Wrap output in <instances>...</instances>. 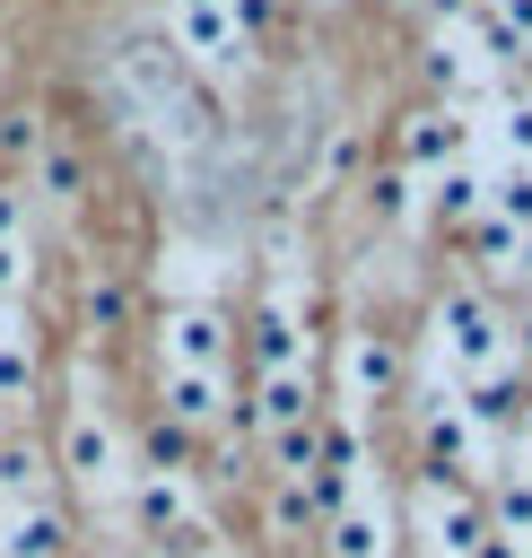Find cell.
<instances>
[{
	"label": "cell",
	"instance_id": "41",
	"mask_svg": "<svg viewBox=\"0 0 532 558\" xmlns=\"http://www.w3.org/2000/svg\"><path fill=\"white\" fill-rule=\"evenodd\" d=\"M9 331H17V323H9V314H0V340H9Z\"/></svg>",
	"mask_w": 532,
	"mask_h": 558
},
{
	"label": "cell",
	"instance_id": "15",
	"mask_svg": "<svg viewBox=\"0 0 532 558\" xmlns=\"http://www.w3.org/2000/svg\"><path fill=\"white\" fill-rule=\"evenodd\" d=\"M427 192H436L445 218H480V209H488V174H480L471 157H454L445 174H427Z\"/></svg>",
	"mask_w": 532,
	"mask_h": 558
},
{
	"label": "cell",
	"instance_id": "25",
	"mask_svg": "<svg viewBox=\"0 0 532 558\" xmlns=\"http://www.w3.org/2000/svg\"><path fill=\"white\" fill-rule=\"evenodd\" d=\"M183 453H192V436L157 418V427H148V471H166V480H174V471H183Z\"/></svg>",
	"mask_w": 532,
	"mask_h": 558
},
{
	"label": "cell",
	"instance_id": "11",
	"mask_svg": "<svg viewBox=\"0 0 532 558\" xmlns=\"http://www.w3.org/2000/svg\"><path fill=\"white\" fill-rule=\"evenodd\" d=\"M323 532H331V541H323L331 558H392V514H384L375 497H349Z\"/></svg>",
	"mask_w": 532,
	"mask_h": 558
},
{
	"label": "cell",
	"instance_id": "4",
	"mask_svg": "<svg viewBox=\"0 0 532 558\" xmlns=\"http://www.w3.org/2000/svg\"><path fill=\"white\" fill-rule=\"evenodd\" d=\"M227 314L218 305H174L166 314V331H157V349H166V375H218L227 366Z\"/></svg>",
	"mask_w": 532,
	"mask_h": 558
},
{
	"label": "cell",
	"instance_id": "12",
	"mask_svg": "<svg viewBox=\"0 0 532 558\" xmlns=\"http://www.w3.org/2000/svg\"><path fill=\"white\" fill-rule=\"evenodd\" d=\"M253 349H262V375H305V331L288 305H262L253 314Z\"/></svg>",
	"mask_w": 532,
	"mask_h": 558
},
{
	"label": "cell",
	"instance_id": "26",
	"mask_svg": "<svg viewBox=\"0 0 532 558\" xmlns=\"http://www.w3.org/2000/svg\"><path fill=\"white\" fill-rule=\"evenodd\" d=\"M497 131H506V157H515V166H532V96H515V105L497 113Z\"/></svg>",
	"mask_w": 532,
	"mask_h": 558
},
{
	"label": "cell",
	"instance_id": "23",
	"mask_svg": "<svg viewBox=\"0 0 532 558\" xmlns=\"http://www.w3.org/2000/svg\"><path fill=\"white\" fill-rule=\"evenodd\" d=\"M366 201H375L384 218H410V209H419V183H410L401 166H384V174H366Z\"/></svg>",
	"mask_w": 532,
	"mask_h": 558
},
{
	"label": "cell",
	"instance_id": "38",
	"mask_svg": "<svg viewBox=\"0 0 532 558\" xmlns=\"http://www.w3.org/2000/svg\"><path fill=\"white\" fill-rule=\"evenodd\" d=\"M174 9H218V0H174Z\"/></svg>",
	"mask_w": 532,
	"mask_h": 558
},
{
	"label": "cell",
	"instance_id": "20",
	"mask_svg": "<svg viewBox=\"0 0 532 558\" xmlns=\"http://www.w3.org/2000/svg\"><path fill=\"white\" fill-rule=\"evenodd\" d=\"M35 480H44L35 436H0V497H9V506H26V497H35Z\"/></svg>",
	"mask_w": 532,
	"mask_h": 558
},
{
	"label": "cell",
	"instance_id": "6",
	"mask_svg": "<svg viewBox=\"0 0 532 558\" xmlns=\"http://www.w3.org/2000/svg\"><path fill=\"white\" fill-rule=\"evenodd\" d=\"M392 392H401V349L384 331H349V349H340V401L349 410H375Z\"/></svg>",
	"mask_w": 532,
	"mask_h": 558
},
{
	"label": "cell",
	"instance_id": "27",
	"mask_svg": "<svg viewBox=\"0 0 532 558\" xmlns=\"http://www.w3.org/2000/svg\"><path fill=\"white\" fill-rule=\"evenodd\" d=\"M35 174H44V192H61V201L78 192V157H70V148H35Z\"/></svg>",
	"mask_w": 532,
	"mask_h": 558
},
{
	"label": "cell",
	"instance_id": "24",
	"mask_svg": "<svg viewBox=\"0 0 532 558\" xmlns=\"http://www.w3.org/2000/svg\"><path fill=\"white\" fill-rule=\"evenodd\" d=\"M35 148H44V122H26V113H0V157H9V166H35Z\"/></svg>",
	"mask_w": 532,
	"mask_h": 558
},
{
	"label": "cell",
	"instance_id": "14",
	"mask_svg": "<svg viewBox=\"0 0 532 558\" xmlns=\"http://www.w3.org/2000/svg\"><path fill=\"white\" fill-rule=\"evenodd\" d=\"M253 418H262V436H270V427H297V418H314V384H305V375H262Z\"/></svg>",
	"mask_w": 532,
	"mask_h": 558
},
{
	"label": "cell",
	"instance_id": "37",
	"mask_svg": "<svg viewBox=\"0 0 532 558\" xmlns=\"http://www.w3.org/2000/svg\"><path fill=\"white\" fill-rule=\"evenodd\" d=\"M192 558H227V549H218V541H201V549H192Z\"/></svg>",
	"mask_w": 532,
	"mask_h": 558
},
{
	"label": "cell",
	"instance_id": "32",
	"mask_svg": "<svg viewBox=\"0 0 532 558\" xmlns=\"http://www.w3.org/2000/svg\"><path fill=\"white\" fill-rule=\"evenodd\" d=\"M497 17H506V35L532 52V0H497Z\"/></svg>",
	"mask_w": 532,
	"mask_h": 558
},
{
	"label": "cell",
	"instance_id": "31",
	"mask_svg": "<svg viewBox=\"0 0 532 558\" xmlns=\"http://www.w3.org/2000/svg\"><path fill=\"white\" fill-rule=\"evenodd\" d=\"M0 244H26V201L0 183Z\"/></svg>",
	"mask_w": 532,
	"mask_h": 558
},
{
	"label": "cell",
	"instance_id": "42",
	"mask_svg": "<svg viewBox=\"0 0 532 558\" xmlns=\"http://www.w3.org/2000/svg\"><path fill=\"white\" fill-rule=\"evenodd\" d=\"M523 558H532V541H523Z\"/></svg>",
	"mask_w": 532,
	"mask_h": 558
},
{
	"label": "cell",
	"instance_id": "30",
	"mask_svg": "<svg viewBox=\"0 0 532 558\" xmlns=\"http://www.w3.org/2000/svg\"><path fill=\"white\" fill-rule=\"evenodd\" d=\"M471 244H480V262H497V270H506V253H515V235H506L497 218H480V235H471Z\"/></svg>",
	"mask_w": 532,
	"mask_h": 558
},
{
	"label": "cell",
	"instance_id": "9",
	"mask_svg": "<svg viewBox=\"0 0 532 558\" xmlns=\"http://www.w3.org/2000/svg\"><path fill=\"white\" fill-rule=\"evenodd\" d=\"M218 410H227V384L218 375H157V418L166 427H218Z\"/></svg>",
	"mask_w": 532,
	"mask_h": 558
},
{
	"label": "cell",
	"instance_id": "34",
	"mask_svg": "<svg viewBox=\"0 0 532 558\" xmlns=\"http://www.w3.org/2000/svg\"><path fill=\"white\" fill-rule=\"evenodd\" d=\"M471 558H523V541H506V532H488V541H480Z\"/></svg>",
	"mask_w": 532,
	"mask_h": 558
},
{
	"label": "cell",
	"instance_id": "10",
	"mask_svg": "<svg viewBox=\"0 0 532 558\" xmlns=\"http://www.w3.org/2000/svg\"><path fill=\"white\" fill-rule=\"evenodd\" d=\"M61 549H70V523H61V506H44V497L9 506V523H0V558H61Z\"/></svg>",
	"mask_w": 532,
	"mask_h": 558
},
{
	"label": "cell",
	"instance_id": "19",
	"mask_svg": "<svg viewBox=\"0 0 532 558\" xmlns=\"http://www.w3.org/2000/svg\"><path fill=\"white\" fill-rule=\"evenodd\" d=\"M480 506H488V532H506V541H532V480H515V471H506V480H497Z\"/></svg>",
	"mask_w": 532,
	"mask_h": 558
},
{
	"label": "cell",
	"instance_id": "3",
	"mask_svg": "<svg viewBox=\"0 0 532 558\" xmlns=\"http://www.w3.org/2000/svg\"><path fill=\"white\" fill-rule=\"evenodd\" d=\"M419 541H427V558H471L488 541V506L462 480H427L419 488Z\"/></svg>",
	"mask_w": 532,
	"mask_h": 558
},
{
	"label": "cell",
	"instance_id": "35",
	"mask_svg": "<svg viewBox=\"0 0 532 558\" xmlns=\"http://www.w3.org/2000/svg\"><path fill=\"white\" fill-rule=\"evenodd\" d=\"M506 270H515V279H532V235H515V253H506Z\"/></svg>",
	"mask_w": 532,
	"mask_h": 558
},
{
	"label": "cell",
	"instance_id": "28",
	"mask_svg": "<svg viewBox=\"0 0 532 558\" xmlns=\"http://www.w3.org/2000/svg\"><path fill=\"white\" fill-rule=\"evenodd\" d=\"M122 314H131V296L105 279V288H87V331H122Z\"/></svg>",
	"mask_w": 532,
	"mask_h": 558
},
{
	"label": "cell",
	"instance_id": "13",
	"mask_svg": "<svg viewBox=\"0 0 532 558\" xmlns=\"http://www.w3.org/2000/svg\"><path fill=\"white\" fill-rule=\"evenodd\" d=\"M131 514H140V532H174V523L192 514V488L166 480V471H140V480H131Z\"/></svg>",
	"mask_w": 532,
	"mask_h": 558
},
{
	"label": "cell",
	"instance_id": "29",
	"mask_svg": "<svg viewBox=\"0 0 532 558\" xmlns=\"http://www.w3.org/2000/svg\"><path fill=\"white\" fill-rule=\"evenodd\" d=\"M480 61H523V44L506 35V17H497V9H480Z\"/></svg>",
	"mask_w": 532,
	"mask_h": 558
},
{
	"label": "cell",
	"instance_id": "8",
	"mask_svg": "<svg viewBox=\"0 0 532 558\" xmlns=\"http://www.w3.org/2000/svg\"><path fill=\"white\" fill-rule=\"evenodd\" d=\"M454 157H462V122H454V105H419V113L401 122V174L427 183V174H445Z\"/></svg>",
	"mask_w": 532,
	"mask_h": 558
},
{
	"label": "cell",
	"instance_id": "18",
	"mask_svg": "<svg viewBox=\"0 0 532 558\" xmlns=\"http://www.w3.org/2000/svg\"><path fill=\"white\" fill-rule=\"evenodd\" d=\"M314 445H323V418L270 427V480H305V471H314Z\"/></svg>",
	"mask_w": 532,
	"mask_h": 558
},
{
	"label": "cell",
	"instance_id": "5",
	"mask_svg": "<svg viewBox=\"0 0 532 558\" xmlns=\"http://www.w3.org/2000/svg\"><path fill=\"white\" fill-rule=\"evenodd\" d=\"M61 471H70L87 497L122 488V445H113V427H105L96 410H70V418H61Z\"/></svg>",
	"mask_w": 532,
	"mask_h": 558
},
{
	"label": "cell",
	"instance_id": "17",
	"mask_svg": "<svg viewBox=\"0 0 532 558\" xmlns=\"http://www.w3.org/2000/svg\"><path fill=\"white\" fill-rule=\"evenodd\" d=\"M419 78H427V87H436V96L454 105V96L471 87V44H454V35H436V44L419 52Z\"/></svg>",
	"mask_w": 532,
	"mask_h": 558
},
{
	"label": "cell",
	"instance_id": "1",
	"mask_svg": "<svg viewBox=\"0 0 532 558\" xmlns=\"http://www.w3.org/2000/svg\"><path fill=\"white\" fill-rule=\"evenodd\" d=\"M427 331H436V366H454V375H471V384L506 375V314H497L480 288H445L436 314H427Z\"/></svg>",
	"mask_w": 532,
	"mask_h": 558
},
{
	"label": "cell",
	"instance_id": "21",
	"mask_svg": "<svg viewBox=\"0 0 532 558\" xmlns=\"http://www.w3.org/2000/svg\"><path fill=\"white\" fill-rule=\"evenodd\" d=\"M262 514H270V532H279V541H297V532H314V523H323V514H314V497H305V480H270V506H262Z\"/></svg>",
	"mask_w": 532,
	"mask_h": 558
},
{
	"label": "cell",
	"instance_id": "40",
	"mask_svg": "<svg viewBox=\"0 0 532 558\" xmlns=\"http://www.w3.org/2000/svg\"><path fill=\"white\" fill-rule=\"evenodd\" d=\"M392 9H427V0H392Z\"/></svg>",
	"mask_w": 532,
	"mask_h": 558
},
{
	"label": "cell",
	"instance_id": "33",
	"mask_svg": "<svg viewBox=\"0 0 532 558\" xmlns=\"http://www.w3.org/2000/svg\"><path fill=\"white\" fill-rule=\"evenodd\" d=\"M26 288V244H0V296Z\"/></svg>",
	"mask_w": 532,
	"mask_h": 558
},
{
	"label": "cell",
	"instance_id": "16",
	"mask_svg": "<svg viewBox=\"0 0 532 558\" xmlns=\"http://www.w3.org/2000/svg\"><path fill=\"white\" fill-rule=\"evenodd\" d=\"M480 218H497L506 235H532V166H506L497 183H488V209Z\"/></svg>",
	"mask_w": 532,
	"mask_h": 558
},
{
	"label": "cell",
	"instance_id": "39",
	"mask_svg": "<svg viewBox=\"0 0 532 558\" xmlns=\"http://www.w3.org/2000/svg\"><path fill=\"white\" fill-rule=\"evenodd\" d=\"M523 357H532V323H523Z\"/></svg>",
	"mask_w": 532,
	"mask_h": 558
},
{
	"label": "cell",
	"instance_id": "2",
	"mask_svg": "<svg viewBox=\"0 0 532 558\" xmlns=\"http://www.w3.org/2000/svg\"><path fill=\"white\" fill-rule=\"evenodd\" d=\"M113 96H122L131 113H148V122L183 113V52H174L166 26H131V35L113 44Z\"/></svg>",
	"mask_w": 532,
	"mask_h": 558
},
{
	"label": "cell",
	"instance_id": "22",
	"mask_svg": "<svg viewBox=\"0 0 532 558\" xmlns=\"http://www.w3.org/2000/svg\"><path fill=\"white\" fill-rule=\"evenodd\" d=\"M26 392H35V340L9 331L0 340V401H26Z\"/></svg>",
	"mask_w": 532,
	"mask_h": 558
},
{
	"label": "cell",
	"instance_id": "7",
	"mask_svg": "<svg viewBox=\"0 0 532 558\" xmlns=\"http://www.w3.org/2000/svg\"><path fill=\"white\" fill-rule=\"evenodd\" d=\"M419 445H427V480H454L480 462V418L462 401H427L419 410Z\"/></svg>",
	"mask_w": 532,
	"mask_h": 558
},
{
	"label": "cell",
	"instance_id": "36",
	"mask_svg": "<svg viewBox=\"0 0 532 558\" xmlns=\"http://www.w3.org/2000/svg\"><path fill=\"white\" fill-rule=\"evenodd\" d=\"M515 480H532V445H523V453H515Z\"/></svg>",
	"mask_w": 532,
	"mask_h": 558
}]
</instances>
